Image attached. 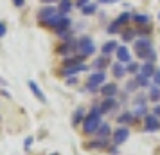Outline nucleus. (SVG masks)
<instances>
[{"label":"nucleus","mask_w":160,"mask_h":155,"mask_svg":"<svg viewBox=\"0 0 160 155\" xmlns=\"http://www.w3.org/2000/svg\"><path fill=\"white\" fill-rule=\"evenodd\" d=\"M115 106H117V101L113 97H104V101H102L101 106H99V112H101V114H108V112H112Z\"/></svg>","instance_id":"nucleus-8"},{"label":"nucleus","mask_w":160,"mask_h":155,"mask_svg":"<svg viewBox=\"0 0 160 155\" xmlns=\"http://www.w3.org/2000/svg\"><path fill=\"white\" fill-rule=\"evenodd\" d=\"M23 2H25V0H13V4H15L16 8H22V6H23Z\"/></svg>","instance_id":"nucleus-37"},{"label":"nucleus","mask_w":160,"mask_h":155,"mask_svg":"<svg viewBox=\"0 0 160 155\" xmlns=\"http://www.w3.org/2000/svg\"><path fill=\"white\" fill-rule=\"evenodd\" d=\"M133 38H135V31H124L122 33V40L128 44V42H133Z\"/></svg>","instance_id":"nucleus-25"},{"label":"nucleus","mask_w":160,"mask_h":155,"mask_svg":"<svg viewBox=\"0 0 160 155\" xmlns=\"http://www.w3.org/2000/svg\"><path fill=\"white\" fill-rule=\"evenodd\" d=\"M42 2H45V4H51V2H56V0H42Z\"/></svg>","instance_id":"nucleus-39"},{"label":"nucleus","mask_w":160,"mask_h":155,"mask_svg":"<svg viewBox=\"0 0 160 155\" xmlns=\"http://www.w3.org/2000/svg\"><path fill=\"white\" fill-rule=\"evenodd\" d=\"M155 70H157V69L153 67V63H151V61H144V65L140 67V72L144 74L146 78H149V76H153V74H155Z\"/></svg>","instance_id":"nucleus-14"},{"label":"nucleus","mask_w":160,"mask_h":155,"mask_svg":"<svg viewBox=\"0 0 160 155\" xmlns=\"http://www.w3.org/2000/svg\"><path fill=\"white\" fill-rule=\"evenodd\" d=\"M101 94L104 97H113L117 94V85L115 83H106L101 87Z\"/></svg>","instance_id":"nucleus-9"},{"label":"nucleus","mask_w":160,"mask_h":155,"mask_svg":"<svg viewBox=\"0 0 160 155\" xmlns=\"http://www.w3.org/2000/svg\"><path fill=\"white\" fill-rule=\"evenodd\" d=\"M153 114H155V116H158V117H160V106H158V105H157V106L153 108Z\"/></svg>","instance_id":"nucleus-38"},{"label":"nucleus","mask_w":160,"mask_h":155,"mask_svg":"<svg viewBox=\"0 0 160 155\" xmlns=\"http://www.w3.org/2000/svg\"><path fill=\"white\" fill-rule=\"evenodd\" d=\"M148 49H153L149 38H138V40H135V52H137V56H140V54L146 52Z\"/></svg>","instance_id":"nucleus-6"},{"label":"nucleus","mask_w":160,"mask_h":155,"mask_svg":"<svg viewBox=\"0 0 160 155\" xmlns=\"http://www.w3.org/2000/svg\"><path fill=\"white\" fill-rule=\"evenodd\" d=\"M153 78H155V83H157V85L160 87V69H158V70H155V74H153Z\"/></svg>","instance_id":"nucleus-32"},{"label":"nucleus","mask_w":160,"mask_h":155,"mask_svg":"<svg viewBox=\"0 0 160 155\" xmlns=\"http://www.w3.org/2000/svg\"><path fill=\"white\" fill-rule=\"evenodd\" d=\"M128 137H130V130H128L126 126L115 128V132H113V142H115V144H122Z\"/></svg>","instance_id":"nucleus-5"},{"label":"nucleus","mask_w":160,"mask_h":155,"mask_svg":"<svg viewBox=\"0 0 160 155\" xmlns=\"http://www.w3.org/2000/svg\"><path fill=\"white\" fill-rule=\"evenodd\" d=\"M117 121H119L121 125H124V123H131V121H133V114H131V112H126V114H122V116H119Z\"/></svg>","instance_id":"nucleus-20"},{"label":"nucleus","mask_w":160,"mask_h":155,"mask_svg":"<svg viewBox=\"0 0 160 155\" xmlns=\"http://www.w3.org/2000/svg\"><path fill=\"white\" fill-rule=\"evenodd\" d=\"M112 72L115 78H124V74H126V67L122 63H115V65L112 67Z\"/></svg>","instance_id":"nucleus-16"},{"label":"nucleus","mask_w":160,"mask_h":155,"mask_svg":"<svg viewBox=\"0 0 160 155\" xmlns=\"http://www.w3.org/2000/svg\"><path fill=\"white\" fill-rule=\"evenodd\" d=\"M135 81L138 83V87H148V85H149V80L146 78L144 74H138V76H137V80H135Z\"/></svg>","instance_id":"nucleus-23"},{"label":"nucleus","mask_w":160,"mask_h":155,"mask_svg":"<svg viewBox=\"0 0 160 155\" xmlns=\"http://www.w3.org/2000/svg\"><path fill=\"white\" fill-rule=\"evenodd\" d=\"M158 128H160V117L158 116H155V114L146 116V130H148V132H157Z\"/></svg>","instance_id":"nucleus-7"},{"label":"nucleus","mask_w":160,"mask_h":155,"mask_svg":"<svg viewBox=\"0 0 160 155\" xmlns=\"http://www.w3.org/2000/svg\"><path fill=\"white\" fill-rule=\"evenodd\" d=\"M138 69H140V67H138V63H135V61H130V63L126 65V72H130V74H135V72L138 70Z\"/></svg>","instance_id":"nucleus-24"},{"label":"nucleus","mask_w":160,"mask_h":155,"mask_svg":"<svg viewBox=\"0 0 160 155\" xmlns=\"http://www.w3.org/2000/svg\"><path fill=\"white\" fill-rule=\"evenodd\" d=\"M106 65H108V56H104V54H102L101 58H97L94 61V67H95V69H99V70H102Z\"/></svg>","instance_id":"nucleus-17"},{"label":"nucleus","mask_w":160,"mask_h":155,"mask_svg":"<svg viewBox=\"0 0 160 155\" xmlns=\"http://www.w3.org/2000/svg\"><path fill=\"white\" fill-rule=\"evenodd\" d=\"M137 89H138L137 81H130L128 85H126V90H128V92H133V90H137Z\"/></svg>","instance_id":"nucleus-31"},{"label":"nucleus","mask_w":160,"mask_h":155,"mask_svg":"<svg viewBox=\"0 0 160 155\" xmlns=\"http://www.w3.org/2000/svg\"><path fill=\"white\" fill-rule=\"evenodd\" d=\"M90 0H78V8H85Z\"/></svg>","instance_id":"nucleus-35"},{"label":"nucleus","mask_w":160,"mask_h":155,"mask_svg":"<svg viewBox=\"0 0 160 155\" xmlns=\"http://www.w3.org/2000/svg\"><path fill=\"white\" fill-rule=\"evenodd\" d=\"M31 144H32V137H29V139H25V142H23V148L27 150V148H29Z\"/></svg>","instance_id":"nucleus-34"},{"label":"nucleus","mask_w":160,"mask_h":155,"mask_svg":"<svg viewBox=\"0 0 160 155\" xmlns=\"http://www.w3.org/2000/svg\"><path fill=\"white\" fill-rule=\"evenodd\" d=\"M56 15H59V9H56V8H43V9H40V15H38V18L42 20V22H45V23H49L54 18Z\"/></svg>","instance_id":"nucleus-4"},{"label":"nucleus","mask_w":160,"mask_h":155,"mask_svg":"<svg viewBox=\"0 0 160 155\" xmlns=\"http://www.w3.org/2000/svg\"><path fill=\"white\" fill-rule=\"evenodd\" d=\"M29 89L32 90V94H34V96H36L40 101H42V103H45V101H47V99H45V94H43L40 89H38V85H36L34 81H29Z\"/></svg>","instance_id":"nucleus-15"},{"label":"nucleus","mask_w":160,"mask_h":155,"mask_svg":"<svg viewBox=\"0 0 160 155\" xmlns=\"http://www.w3.org/2000/svg\"><path fill=\"white\" fill-rule=\"evenodd\" d=\"M70 8H72V4H70V0H61V4H59V13L61 15H65V13H68L70 11Z\"/></svg>","instance_id":"nucleus-19"},{"label":"nucleus","mask_w":160,"mask_h":155,"mask_svg":"<svg viewBox=\"0 0 160 155\" xmlns=\"http://www.w3.org/2000/svg\"><path fill=\"white\" fill-rule=\"evenodd\" d=\"M133 18H135V22L140 23V25H142V23H148V20H149V16L148 15H135Z\"/></svg>","instance_id":"nucleus-27"},{"label":"nucleus","mask_w":160,"mask_h":155,"mask_svg":"<svg viewBox=\"0 0 160 155\" xmlns=\"http://www.w3.org/2000/svg\"><path fill=\"white\" fill-rule=\"evenodd\" d=\"M146 114H148L146 106H138V108H137V116H146Z\"/></svg>","instance_id":"nucleus-33"},{"label":"nucleus","mask_w":160,"mask_h":155,"mask_svg":"<svg viewBox=\"0 0 160 155\" xmlns=\"http://www.w3.org/2000/svg\"><path fill=\"white\" fill-rule=\"evenodd\" d=\"M83 119V108H78L76 114H74V119H72V125H79V121Z\"/></svg>","instance_id":"nucleus-26"},{"label":"nucleus","mask_w":160,"mask_h":155,"mask_svg":"<svg viewBox=\"0 0 160 155\" xmlns=\"http://www.w3.org/2000/svg\"><path fill=\"white\" fill-rule=\"evenodd\" d=\"M149 99H151V101H158V99H160V89H158V85L151 87V92H149Z\"/></svg>","instance_id":"nucleus-21"},{"label":"nucleus","mask_w":160,"mask_h":155,"mask_svg":"<svg viewBox=\"0 0 160 155\" xmlns=\"http://www.w3.org/2000/svg\"><path fill=\"white\" fill-rule=\"evenodd\" d=\"M117 47H119V45H117V42H115V40H112V42H106V44L102 45V47H101V52L104 54V56H110L112 52L117 51Z\"/></svg>","instance_id":"nucleus-13"},{"label":"nucleus","mask_w":160,"mask_h":155,"mask_svg":"<svg viewBox=\"0 0 160 155\" xmlns=\"http://www.w3.org/2000/svg\"><path fill=\"white\" fill-rule=\"evenodd\" d=\"M0 85H6V83H4V80H0Z\"/></svg>","instance_id":"nucleus-40"},{"label":"nucleus","mask_w":160,"mask_h":155,"mask_svg":"<svg viewBox=\"0 0 160 155\" xmlns=\"http://www.w3.org/2000/svg\"><path fill=\"white\" fill-rule=\"evenodd\" d=\"M106 144H108V141L106 139H97L95 142H90L88 148H106Z\"/></svg>","instance_id":"nucleus-22"},{"label":"nucleus","mask_w":160,"mask_h":155,"mask_svg":"<svg viewBox=\"0 0 160 155\" xmlns=\"http://www.w3.org/2000/svg\"><path fill=\"white\" fill-rule=\"evenodd\" d=\"M68 25H70V20L68 18H65V16H61L58 20V23L54 25V29H56V33L58 34H61V33H65L67 29H68Z\"/></svg>","instance_id":"nucleus-12"},{"label":"nucleus","mask_w":160,"mask_h":155,"mask_svg":"<svg viewBox=\"0 0 160 155\" xmlns=\"http://www.w3.org/2000/svg\"><path fill=\"white\" fill-rule=\"evenodd\" d=\"M78 52H79L81 56H90V54H94L95 52V45L92 42V38L88 36H83L78 40Z\"/></svg>","instance_id":"nucleus-2"},{"label":"nucleus","mask_w":160,"mask_h":155,"mask_svg":"<svg viewBox=\"0 0 160 155\" xmlns=\"http://www.w3.org/2000/svg\"><path fill=\"white\" fill-rule=\"evenodd\" d=\"M119 27H121V23H119V22L115 20V22H112V23H110L108 33H110V34H113V33H117V31H119Z\"/></svg>","instance_id":"nucleus-29"},{"label":"nucleus","mask_w":160,"mask_h":155,"mask_svg":"<svg viewBox=\"0 0 160 155\" xmlns=\"http://www.w3.org/2000/svg\"><path fill=\"white\" fill-rule=\"evenodd\" d=\"M87 69H88V67L85 65V63H76V65H68V67H65L63 74H65V76H70V74L81 72V70H87Z\"/></svg>","instance_id":"nucleus-10"},{"label":"nucleus","mask_w":160,"mask_h":155,"mask_svg":"<svg viewBox=\"0 0 160 155\" xmlns=\"http://www.w3.org/2000/svg\"><path fill=\"white\" fill-rule=\"evenodd\" d=\"M99 126H101V112H99V108H94L87 117L83 119V132L95 133Z\"/></svg>","instance_id":"nucleus-1"},{"label":"nucleus","mask_w":160,"mask_h":155,"mask_svg":"<svg viewBox=\"0 0 160 155\" xmlns=\"http://www.w3.org/2000/svg\"><path fill=\"white\" fill-rule=\"evenodd\" d=\"M130 18H131V15H130V13H122V15H121L119 18H117V22H119L121 25H122V23L130 22Z\"/></svg>","instance_id":"nucleus-28"},{"label":"nucleus","mask_w":160,"mask_h":155,"mask_svg":"<svg viewBox=\"0 0 160 155\" xmlns=\"http://www.w3.org/2000/svg\"><path fill=\"white\" fill-rule=\"evenodd\" d=\"M81 9H83V13H85V15H92V13L95 11V6H94V4H90V6H85V8H81Z\"/></svg>","instance_id":"nucleus-30"},{"label":"nucleus","mask_w":160,"mask_h":155,"mask_svg":"<svg viewBox=\"0 0 160 155\" xmlns=\"http://www.w3.org/2000/svg\"><path fill=\"white\" fill-rule=\"evenodd\" d=\"M52 155H58V153H52Z\"/></svg>","instance_id":"nucleus-41"},{"label":"nucleus","mask_w":160,"mask_h":155,"mask_svg":"<svg viewBox=\"0 0 160 155\" xmlns=\"http://www.w3.org/2000/svg\"><path fill=\"white\" fill-rule=\"evenodd\" d=\"M104 80H106L104 72H102V70H97V72H94L87 80V89L88 90H95L97 87H101V83H104Z\"/></svg>","instance_id":"nucleus-3"},{"label":"nucleus","mask_w":160,"mask_h":155,"mask_svg":"<svg viewBox=\"0 0 160 155\" xmlns=\"http://www.w3.org/2000/svg\"><path fill=\"white\" fill-rule=\"evenodd\" d=\"M117 58L119 61H124V63H130L131 61V54L126 47H117Z\"/></svg>","instance_id":"nucleus-11"},{"label":"nucleus","mask_w":160,"mask_h":155,"mask_svg":"<svg viewBox=\"0 0 160 155\" xmlns=\"http://www.w3.org/2000/svg\"><path fill=\"white\" fill-rule=\"evenodd\" d=\"M110 133V125H106V123H101V126L97 128V135L101 137V139H106V135Z\"/></svg>","instance_id":"nucleus-18"},{"label":"nucleus","mask_w":160,"mask_h":155,"mask_svg":"<svg viewBox=\"0 0 160 155\" xmlns=\"http://www.w3.org/2000/svg\"><path fill=\"white\" fill-rule=\"evenodd\" d=\"M4 34H6V25H4V23L0 22V38L4 36Z\"/></svg>","instance_id":"nucleus-36"}]
</instances>
